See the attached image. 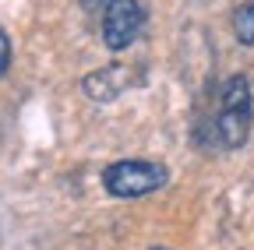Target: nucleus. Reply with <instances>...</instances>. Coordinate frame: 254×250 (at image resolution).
<instances>
[{"label": "nucleus", "instance_id": "obj_1", "mask_svg": "<svg viewBox=\"0 0 254 250\" xmlns=\"http://www.w3.org/2000/svg\"><path fill=\"white\" fill-rule=\"evenodd\" d=\"M251 134V85L233 74L219 88V113H215V138L222 148H240Z\"/></svg>", "mask_w": 254, "mask_h": 250}, {"label": "nucleus", "instance_id": "obj_3", "mask_svg": "<svg viewBox=\"0 0 254 250\" xmlns=\"http://www.w3.org/2000/svg\"><path fill=\"white\" fill-rule=\"evenodd\" d=\"M145 25V7L141 0H113L103 11V43L110 50H127Z\"/></svg>", "mask_w": 254, "mask_h": 250}, {"label": "nucleus", "instance_id": "obj_5", "mask_svg": "<svg viewBox=\"0 0 254 250\" xmlns=\"http://www.w3.org/2000/svg\"><path fill=\"white\" fill-rule=\"evenodd\" d=\"M7 64H11V39H7L4 28H0V74L7 71Z\"/></svg>", "mask_w": 254, "mask_h": 250}, {"label": "nucleus", "instance_id": "obj_4", "mask_svg": "<svg viewBox=\"0 0 254 250\" xmlns=\"http://www.w3.org/2000/svg\"><path fill=\"white\" fill-rule=\"evenodd\" d=\"M233 32H237L240 43L254 46V4H240L233 11Z\"/></svg>", "mask_w": 254, "mask_h": 250}, {"label": "nucleus", "instance_id": "obj_2", "mask_svg": "<svg viewBox=\"0 0 254 250\" xmlns=\"http://www.w3.org/2000/svg\"><path fill=\"white\" fill-rule=\"evenodd\" d=\"M166 166L163 162H145V159H127V162H113L103 173V187L113 198H141L152 194L166 183Z\"/></svg>", "mask_w": 254, "mask_h": 250}, {"label": "nucleus", "instance_id": "obj_6", "mask_svg": "<svg viewBox=\"0 0 254 250\" xmlns=\"http://www.w3.org/2000/svg\"><path fill=\"white\" fill-rule=\"evenodd\" d=\"M110 4H113V0H81V7L92 11V14H95V11H106Z\"/></svg>", "mask_w": 254, "mask_h": 250}]
</instances>
